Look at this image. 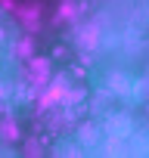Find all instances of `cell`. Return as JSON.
Masks as SVG:
<instances>
[{
    "instance_id": "6da1fadb",
    "label": "cell",
    "mask_w": 149,
    "mask_h": 158,
    "mask_svg": "<svg viewBox=\"0 0 149 158\" xmlns=\"http://www.w3.org/2000/svg\"><path fill=\"white\" fill-rule=\"evenodd\" d=\"M112 90L115 93H130V81H127V77H121V74H112Z\"/></svg>"
}]
</instances>
